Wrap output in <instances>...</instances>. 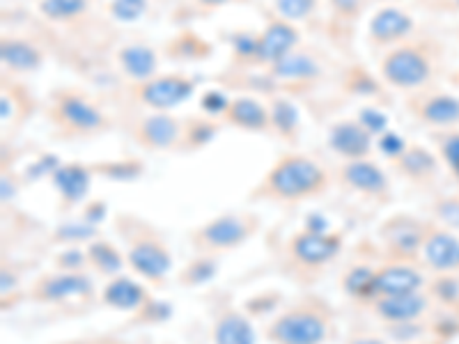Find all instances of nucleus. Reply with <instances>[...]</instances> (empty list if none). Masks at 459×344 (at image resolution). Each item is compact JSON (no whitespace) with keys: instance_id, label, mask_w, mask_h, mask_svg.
I'll return each mask as SVG.
<instances>
[{"instance_id":"f257e3e1","label":"nucleus","mask_w":459,"mask_h":344,"mask_svg":"<svg viewBox=\"0 0 459 344\" xmlns=\"http://www.w3.org/2000/svg\"><path fill=\"white\" fill-rule=\"evenodd\" d=\"M326 186H329V175L317 161L301 154H287L266 172L253 198L272 200V202H301L324 194Z\"/></svg>"},{"instance_id":"f03ea898","label":"nucleus","mask_w":459,"mask_h":344,"mask_svg":"<svg viewBox=\"0 0 459 344\" xmlns=\"http://www.w3.org/2000/svg\"><path fill=\"white\" fill-rule=\"evenodd\" d=\"M329 333L331 319L313 305L285 310L266 326V338L273 344H324Z\"/></svg>"},{"instance_id":"7ed1b4c3","label":"nucleus","mask_w":459,"mask_h":344,"mask_svg":"<svg viewBox=\"0 0 459 344\" xmlns=\"http://www.w3.org/2000/svg\"><path fill=\"white\" fill-rule=\"evenodd\" d=\"M257 225L260 220L253 214H221L195 228L191 232V241L203 255H216L239 248L244 241L255 235Z\"/></svg>"},{"instance_id":"20e7f679","label":"nucleus","mask_w":459,"mask_h":344,"mask_svg":"<svg viewBox=\"0 0 459 344\" xmlns=\"http://www.w3.org/2000/svg\"><path fill=\"white\" fill-rule=\"evenodd\" d=\"M432 76V63L418 47H395L381 60V79L397 90H420Z\"/></svg>"},{"instance_id":"39448f33","label":"nucleus","mask_w":459,"mask_h":344,"mask_svg":"<svg viewBox=\"0 0 459 344\" xmlns=\"http://www.w3.org/2000/svg\"><path fill=\"white\" fill-rule=\"evenodd\" d=\"M53 120L69 133H97L106 129V115L79 92H63L53 104Z\"/></svg>"},{"instance_id":"423d86ee","label":"nucleus","mask_w":459,"mask_h":344,"mask_svg":"<svg viewBox=\"0 0 459 344\" xmlns=\"http://www.w3.org/2000/svg\"><path fill=\"white\" fill-rule=\"evenodd\" d=\"M194 92L195 83L182 73L154 76V79L136 85V97L154 113H168L170 108H178L184 101L191 99Z\"/></svg>"},{"instance_id":"0eeeda50","label":"nucleus","mask_w":459,"mask_h":344,"mask_svg":"<svg viewBox=\"0 0 459 344\" xmlns=\"http://www.w3.org/2000/svg\"><path fill=\"white\" fill-rule=\"evenodd\" d=\"M126 264L150 282H163L172 271V255L168 245L159 236L143 235L131 241L126 251Z\"/></svg>"},{"instance_id":"6e6552de","label":"nucleus","mask_w":459,"mask_h":344,"mask_svg":"<svg viewBox=\"0 0 459 344\" xmlns=\"http://www.w3.org/2000/svg\"><path fill=\"white\" fill-rule=\"evenodd\" d=\"M94 285L85 273L81 271H60L47 273L37 278L30 289V297L39 303H65L69 298H90Z\"/></svg>"},{"instance_id":"1a4fd4ad","label":"nucleus","mask_w":459,"mask_h":344,"mask_svg":"<svg viewBox=\"0 0 459 344\" xmlns=\"http://www.w3.org/2000/svg\"><path fill=\"white\" fill-rule=\"evenodd\" d=\"M342 248V239L331 232H313V229H303L290 241V255L297 264L317 269V266L329 264Z\"/></svg>"},{"instance_id":"9d476101","label":"nucleus","mask_w":459,"mask_h":344,"mask_svg":"<svg viewBox=\"0 0 459 344\" xmlns=\"http://www.w3.org/2000/svg\"><path fill=\"white\" fill-rule=\"evenodd\" d=\"M425 278L411 264H386L381 269H375L372 278V301L379 297H397V294H411L420 292Z\"/></svg>"},{"instance_id":"9b49d317","label":"nucleus","mask_w":459,"mask_h":344,"mask_svg":"<svg viewBox=\"0 0 459 344\" xmlns=\"http://www.w3.org/2000/svg\"><path fill=\"white\" fill-rule=\"evenodd\" d=\"M372 133L363 129L359 120H342L335 122L329 131V147L344 161H359V159H368L372 151Z\"/></svg>"},{"instance_id":"f8f14e48","label":"nucleus","mask_w":459,"mask_h":344,"mask_svg":"<svg viewBox=\"0 0 459 344\" xmlns=\"http://www.w3.org/2000/svg\"><path fill=\"white\" fill-rule=\"evenodd\" d=\"M184 138L182 122L168 113H152L143 117L136 126V141L145 150H170Z\"/></svg>"},{"instance_id":"ddd939ff","label":"nucleus","mask_w":459,"mask_h":344,"mask_svg":"<svg viewBox=\"0 0 459 344\" xmlns=\"http://www.w3.org/2000/svg\"><path fill=\"white\" fill-rule=\"evenodd\" d=\"M428 297L420 292L411 294H397V297H379L372 301V313L381 319V322L400 326V323L418 322L428 313Z\"/></svg>"},{"instance_id":"4468645a","label":"nucleus","mask_w":459,"mask_h":344,"mask_svg":"<svg viewBox=\"0 0 459 344\" xmlns=\"http://www.w3.org/2000/svg\"><path fill=\"white\" fill-rule=\"evenodd\" d=\"M299 47V30L285 19H273L264 30L260 32L257 42V63L269 64L278 63L287 53L297 51Z\"/></svg>"},{"instance_id":"2eb2a0df","label":"nucleus","mask_w":459,"mask_h":344,"mask_svg":"<svg viewBox=\"0 0 459 344\" xmlns=\"http://www.w3.org/2000/svg\"><path fill=\"white\" fill-rule=\"evenodd\" d=\"M413 113L418 120L425 122L434 129H457L459 126V97L453 94H428V97H418L411 104Z\"/></svg>"},{"instance_id":"dca6fc26","label":"nucleus","mask_w":459,"mask_h":344,"mask_svg":"<svg viewBox=\"0 0 459 344\" xmlns=\"http://www.w3.org/2000/svg\"><path fill=\"white\" fill-rule=\"evenodd\" d=\"M340 179H342L344 186L356 191V194L372 195V198L384 195L388 191L386 172L368 159L344 163L342 170H340Z\"/></svg>"},{"instance_id":"f3484780","label":"nucleus","mask_w":459,"mask_h":344,"mask_svg":"<svg viewBox=\"0 0 459 344\" xmlns=\"http://www.w3.org/2000/svg\"><path fill=\"white\" fill-rule=\"evenodd\" d=\"M423 257L432 271H459V239L448 229H432L425 236Z\"/></svg>"},{"instance_id":"a211bd4d","label":"nucleus","mask_w":459,"mask_h":344,"mask_svg":"<svg viewBox=\"0 0 459 344\" xmlns=\"http://www.w3.org/2000/svg\"><path fill=\"white\" fill-rule=\"evenodd\" d=\"M413 19L400 7H384V10L377 12L370 19V26H368V37L372 42L379 44V47H386V44L402 42L404 37L411 35L413 30Z\"/></svg>"},{"instance_id":"6ab92c4d","label":"nucleus","mask_w":459,"mask_h":344,"mask_svg":"<svg viewBox=\"0 0 459 344\" xmlns=\"http://www.w3.org/2000/svg\"><path fill=\"white\" fill-rule=\"evenodd\" d=\"M386 235V244L391 248V253H395L402 260H409V257L416 255L418 251H423L425 236H428V229L418 220L409 219H395L386 225L384 229Z\"/></svg>"},{"instance_id":"aec40b11","label":"nucleus","mask_w":459,"mask_h":344,"mask_svg":"<svg viewBox=\"0 0 459 344\" xmlns=\"http://www.w3.org/2000/svg\"><path fill=\"white\" fill-rule=\"evenodd\" d=\"M101 301L108 308L122 310V313H131V310H141L143 305L150 303L147 298V289L129 276H113V280L104 287L101 292Z\"/></svg>"},{"instance_id":"412c9836","label":"nucleus","mask_w":459,"mask_h":344,"mask_svg":"<svg viewBox=\"0 0 459 344\" xmlns=\"http://www.w3.org/2000/svg\"><path fill=\"white\" fill-rule=\"evenodd\" d=\"M117 60H120L126 79L136 81V83H145L157 76L159 56L147 44H126L117 51Z\"/></svg>"},{"instance_id":"4be33fe9","label":"nucleus","mask_w":459,"mask_h":344,"mask_svg":"<svg viewBox=\"0 0 459 344\" xmlns=\"http://www.w3.org/2000/svg\"><path fill=\"white\" fill-rule=\"evenodd\" d=\"M90 179H92L90 168L81 166V163H65L51 175L53 186L67 204L83 202L90 191Z\"/></svg>"},{"instance_id":"5701e85b","label":"nucleus","mask_w":459,"mask_h":344,"mask_svg":"<svg viewBox=\"0 0 459 344\" xmlns=\"http://www.w3.org/2000/svg\"><path fill=\"white\" fill-rule=\"evenodd\" d=\"M214 344H255V331L251 319L239 310H225L212 326Z\"/></svg>"},{"instance_id":"b1692460","label":"nucleus","mask_w":459,"mask_h":344,"mask_svg":"<svg viewBox=\"0 0 459 344\" xmlns=\"http://www.w3.org/2000/svg\"><path fill=\"white\" fill-rule=\"evenodd\" d=\"M223 117L232 126H237V129H244V131L272 129L269 108H266V106H262L257 99H253V97H237V99L230 101V108Z\"/></svg>"},{"instance_id":"393cba45","label":"nucleus","mask_w":459,"mask_h":344,"mask_svg":"<svg viewBox=\"0 0 459 344\" xmlns=\"http://www.w3.org/2000/svg\"><path fill=\"white\" fill-rule=\"evenodd\" d=\"M0 60L16 73H30L42 67V51L26 39H3Z\"/></svg>"},{"instance_id":"a878e982","label":"nucleus","mask_w":459,"mask_h":344,"mask_svg":"<svg viewBox=\"0 0 459 344\" xmlns=\"http://www.w3.org/2000/svg\"><path fill=\"white\" fill-rule=\"evenodd\" d=\"M393 163L404 177L413 179V182H425L437 175V159L432 151L420 145L407 147Z\"/></svg>"},{"instance_id":"bb28decb","label":"nucleus","mask_w":459,"mask_h":344,"mask_svg":"<svg viewBox=\"0 0 459 344\" xmlns=\"http://www.w3.org/2000/svg\"><path fill=\"white\" fill-rule=\"evenodd\" d=\"M269 73H272L273 79L281 81H310L319 76V64L308 53L292 51L287 53L285 57H281L278 63H273L269 67Z\"/></svg>"},{"instance_id":"cd10ccee","label":"nucleus","mask_w":459,"mask_h":344,"mask_svg":"<svg viewBox=\"0 0 459 344\" xmlns=\"http://www.w3.org/2000/svg\"><path fill=\"white\" fill-rule=\"evenodd\" d=\"M85 253H88V264L101 276H120L122 266L126 262L125 255L110 241L104 239L90 241Z\"/></svg>"},{"instance_id":"c85d7f7f","label":"nucleus","mask_w":459,"mask_h":344,"mask_svg":"<svg viewBox=\"0 0 459 344\" xmlns=\"http://www.w3.org/2000/svg\"><path fill=\"white\" fill-rule=\"evenodd\" d=\"M269 117H272V129L278 131L282 138L297 136L299 126H301V115L299 108L290 99H273L269 106Z\"/></svg>"},{"instance_id":"c756f323","label":"nucleus","mask_w":459,"mask_h":344,"mask_svg":"<svg viewBox=\"0 0 459 344\" xmlns=\"http://www.w3.org/2000/svg\"><path fill=\"white\" fill-rule=\"evenodd\" d=\"M88 0H42L39 12L51 22H72L88 12Z\"/></svg>"},{"instance_id":"7c9ffc66","label":"nucleus","mask_w":459,"mask_h":344,"mask_svg":"<svg viewBox=\"0 0 459 344\" xmlns=\"http://www.w3.org/2000/svg\"><path fill=\"white\" fill-rule=\"evenodd\" d=\"M372 278H375V269H368V266H354L351 271H347L342 285L350 297L359 298V301L372 303Z\"/></svg>"},{"instance_id":"2f4dec72","label":"nucleus","mask_w":459,"mask_h":344,"mask_svg":"<svg viewBox=\"0 0 459 344\" xmlns=\"http://www.w3.org/2000/svg\"><path fill=\"white\" fill-rule=\"evenodd\" d=\"M315 7H317V0H273V10H276L278 19H285L290 23L308 19Z\"/></svg>"},{"instance_id":"473e14b6","label":"nucleus","mask_w":459,"mask_h":344,"mask_svg":"<svg viewBox=\"0 0 459 344\" xmlns=\"http://www.w3.org/2000/svg\"><path fill=\"white\" fill-rule=\"evenodd\" d=\"M438 157L459 182V129H448L438 136Z\"/></svg>"},{"instance_id":"72a5a7b5","label":"nucleus","mask_w":459,"mask_h":344,"mask_svg":"<svg viewBox=\"0 0 459 344\" xmlns=\"http://www.w3.org/2000/svg\"><path fill=\"white\" fill-rule=\"evenodd\" d=\"M147 10V0H110L108 12L113 14L115 22L131 23L138 22Z\"/></svg>"},{"instance_id":"f704fd0d","label":"nucleus","mask_w":459,"mask_h":344,"mask_svg":"<svg viewBox=\"0 0 459 344\" xmlns=\"http://www.w3.org/2000/svg\"><path fill=\"white\" fill-rule=\"evenodd\" d=\"M216 266H214V260L209 255H203L200 260L191 262V264L184 269L182 273V280L186 282V285H203V282H207L209 278L214 276Z\"/></svg>"},{"instance_id":"c9c22d12","label":"nucleus","mask_w":459,"mask_h":344,"mask_svg":"<svg viewBox=\"0 0 459 344\" xmlns=\"http://www.w3.org/2000/svg\"><path fill=\"white\" fill-rule=\"evenodd\" d=\"M356 120L363 125V129H366L368 133H372V136H377V138H379L381 133H386V131H388L386 113H381V110L372 108V106L360 108L359 117H356Z\"/></svg>"},{"instance_id":"e433bc0d","label":"nucleus","mask_w":459,"mask_h":344,"mask_svg":"<svg viewBox=\"0 0 459 344\" xmlns=\"http://www.w3.org/2000/svg\"><path fill=\"white\" fill-rule=\"evenodd\" d=\"M257 42H260V35L237 32V35H232V51L241 60H257Z\"/></svg>"},{"instance_id":"4c0bfd02","label":"nucleus","mask_w":459,"mask_h":344,"mask_svg":"<svg viewBox=\"0 0 459 344\" xmlns=\"http://www.w3.org/2000/svg\"><path fill=\"white\" fill-rule=\"evenodd\" d=\"M57 269L60 271H81L88 264V253L83 248H65L60 255L56 257Z\"/></svg>"},{"instance_id":"58836bf2","label":"nucleus","mask_w":459,"mask_h":344,"mask_svg":"<svg viewBox=\"0 0 459 344\" xmlns=\"http://www.w3.org/2000/svg\"><path fill=\"white\" fill-rule=\"evenodd\" d=\"M377 147H379V151L384 154V157H388L395 161V159L400 157L402 151L407 150L409 145L402 141L400 133H395V131H386V133H381V136L377 138Z\"/></svg>"},{"instance_id":"ea45409f","label":"nucleus","mask_w":459,"mask_h":344,"mask_svg":"<svg viewBox=\"0 0 459 344\" xmlns=\"http://www.w3.org/2000/svg\"><path fill=\"white\" fill-rule=\"evenodd\" d=\"M216 131H219V126L212 125V122H194L191 129L184 133V138H186V142L191 147H203L204 142H209L214 138Z\"/></svg>"},{"instance_id":"a19ab883","label":"nucleus","mask_w":459,"mask_h":344,"mask_svg":"<svg viewBox=\"0 0 459 344\" xmlns=\"http://www.w3.org/2000/svg\"><path fill=\"white\" fill-rule=\"evenodd\" d=\"M200 108L207 115H225L230 108L228 94H223L221 90H209V92L203 94V99H200Z\"/></svg>"},{"instance_id":"79ce46f5","label":"nucleus","mask_w":459,"mask_h":344,"mask_svg":"<svg viewBox=\"0 0 459 344\" xmlns=\"http://www.w3.org/2000/svg\"><path fill=\"white\" fill-rule=\"evenodd\" d=\"M437 211L446 225H450V228L459 225V200H446V202L438 204Z\"/></svg>"},{"instance_id":"37998d69","label":"nucleus","mask_w":459,"mask_h":344,"mask_svg":"<svg viewBox=\"0 0 459 344\" xmlns=\"http://www.w3.org/2000/svg\"><path fill=\"white\" fill-rule=\"evenodd\" d=\"M335 10H340L342 14H354L359 10V0H333Z\"/></svg>"},{"instance_id":"c03bdc74","label":"nucleus","mask_w":459,"mask_h":344,"mask_svg":"<svg viewBox=\"0 0 459 344\" xmlns=\"http://www.w3.org/2000/svg\"><path fill=\"white\" fill-rule=\"evenodd\" d=\"M347 344H388V342H384L381 338H372V335H363V338H354Z\"/></svg>"},{"instance_id":"a18cd8bd","label":"nucleus","mask_w":459,"mask_h":344,"mask_svg":"<svg viewBox=\"0 0 459 344\" xmlns=\"http://www.w3.org/2000/svg\"><path fill=\"white\" fill-rule=\"evenodd\" d=\"M195 3L203 7H219V5H225V3H232V0H195Z\"/></svg>"},{"instance_id":"49530a36","label":"nucleus","mask_w":459,"mask_h":344,"mask_svg":"<svg viewBox=\"0 0 459 344\" xmlns=\"http://www.w3.org/2000/svg\"><path fill=\"white\" fill-rule=\"evenodd\" d=\"M453 83H455V85H459V72H455V73H453Z\"/></svg>"}]
</instances>
